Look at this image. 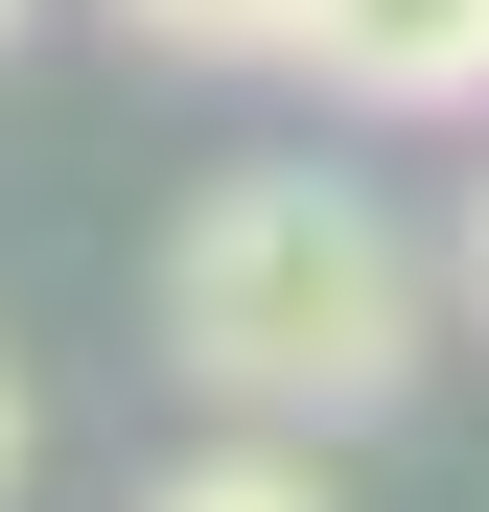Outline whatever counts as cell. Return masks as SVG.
Wrapping results in <instances>:
<instances>
[{
  "mask_svg": "<svg viewBox=\"0 0 489 512\" xmlns=\"http://www.w3.org/2000/svg\"><path fill=\"white\" fill-rule=\"evenodd\" d=\"M140 512H326V466H303V419H233L210 466H163Z\"/></svg>",
  "mask_w": 489,
  "mask_h": 512,
  "instance_id": "277c9868",
  "label": "cell"
},
{
  "mask_svg": "<svg viewBox=\"0 0 489 512\" xmlns=\"http://www.w3.org/2000/svg\"><path fill=\"white\" fill-rule=\"evenodd\" d=\"M303 24L326 0H117V47H163V70H303Z\"/></svg>",
  "mask_w": 489,
  "mask_h": 512,
  "instance_id": "3957f363",
  "label": "cell"
},
{
  "mask_svg": "<svg viewBox=\"0 0 489 512\" xmlns=\"http://www.w3.org/2000/svg\"><path fill=\"white\" fill-rule=\"evenodd\" d=\"M303 70L373 94V117H489V0H326Z\"/></svg>",
  "mask_w": 489,
  "mask_h": 512,
  "instance_id": "7a4b0ae2",
  "label": "cell"
},
{
  "mask_svg": "<svg viewBox=\"0 0 489 512\" xmlns=\"http://www.w3.org/2000/svg\"><path fill=\"white\" fill-rule=\"evenodd\" d=\"M163 373L210 419H396L420 396V233H396L350 163H233L163 233Z\"/></svg>",
  "mask_w": 489,
  "mask_h": 512,
  "instance_id": "6da1fadb",
  "label": "cell"
},
{
  "mask_svg": "<svg viewBox=\"0 0 489 512\" xmlns=\"http://www.w3.org/2000/svg\"><path fill=\"white\" fill-rule=\"evenodd\" d=\"M466 280H489V233H466Z\"/></svg>",
  "mask_w": 489,
  "mask_h": 512,
  "instance_id": "52a82bcc",
  "label": "cell"
},
{
  "mask_svg": "<svg viewBox=\"0 0 489 512\" xmlns=\"http://www.w3.org/2000/svg\"><path fill=\"white\" fill-rule=\"evenodd\" d=\"M0 47H24V0H0Z\"/></svg>",
  "mask_w": 489,
  "mask_h": 512,
  "instance_id": "8992f818",
  "label": "cell"
},
{
  "mask_svg": "<svg viewBox=\"0 0 489 512\" xmlns=\"http://www.w3.org/2000/svg\"><path fill=\"white\" fill-rule=\"evenodd\" d=\"M24 443H47V419H24V350H0V489H24Z\"/></svg>",
  "mask_w": 489,
  "mask_h": 512,
  "instance_id": "5b68a950",
  "label": "cell"
}]
</instances>
